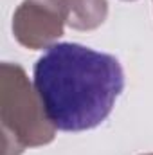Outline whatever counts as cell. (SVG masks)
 <instances>
[{
  "label": "cell",
  "instance_id": "cell-1",
  "mask_svg": "<svg viewBox=\"0 0 153 155\" xmlns=\"http://www.w3.org/2000/svg\"><path fill=\"white\" fill-rule=\"evenodd\" d=\"M33 78L47 121L61 132L101 124L124 87L115 56L79 43L50 45L38 58Z\"/></svg>",
  "mask_w": 153,
  "mask_h": 155
},
{
  "label": "cell",
  "instance_id": "cell-2",
  "mask_svg": "<svg viewBox=\"0 0 153 155\" xmlns=\"http://www.w3.org/2000/svg\"><path fill=\"white\" fill-rule=\"evenodd\" d=\"M2 71L11 78L15 85V92H9V88L4 87V94L15 101L13 108L7 105L2 107L5 135L4 143L13 137L15 144L11 150H16V153H20L25 146H34L50 141L54 135V126L47 121L36 92L33 94L31 85H27L24 71L16 65L13 67L7 63L2 67Z\"/></svg>",
  "mask_w": 153,
  "mask_h": 155
},
{
  "label": "cell",
  "instance_id": "cell-3",
  "mask_svg": "<svg viewBox=\"0 0 153 155\" xmlns=\"http://www.w3.org/2000/svg\"><path fill=\"white\" fill-rule=\"evenodd\" d=\"M25 0L15 16V35L24 45L38 49L61 35L65 22V0Z\"/></svg>",
  "mask_w": 153,
  "mask_h": 155
}]
</instances>
